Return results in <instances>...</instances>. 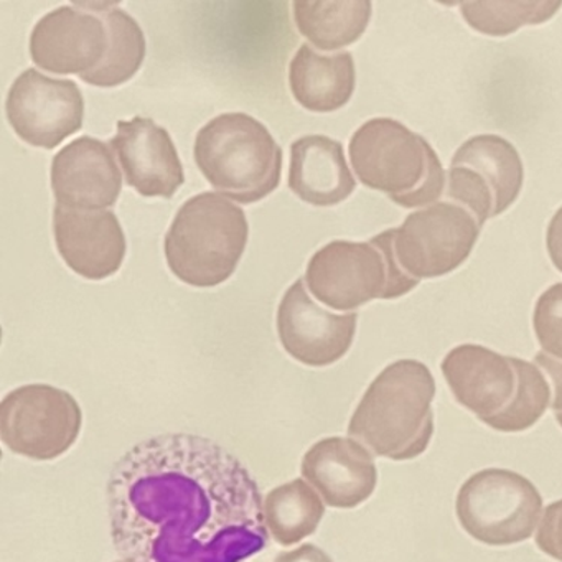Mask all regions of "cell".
I'll list each match as a JSON object with an SVG mask.
<instances>
[{
  "instance_id": "29",
  "label": "cell",
  "mask_w": 562,
  "mask_h": 562,
  "mask_svg": "<svg viewBox=\"0 0 562 562\" xmlns=\"http://www.w3.org/2000/svg\"><path fill=\"white\" fill-rule=\"evenodd\" d=\"M274 562H334L321 548L314 544H304L294 551L281 552Z\"/></svg>"
},
{
  "instance_id": "16",
  "label": "cell",
  "mask_w": 562,
  "mask_h": 562,
  "mask_svg": "<svg viewBox=\"0 0 562 562\" xmlns=\"http://www.w3.org/2000/svg\"><path fill=\"white\" fill-rule=\"evenodd\" d=\"M50 180L58 205L87 212L116 205L123 190L110 144L90 136L75 139L54 157Z\"/></svg>"
},
{
  "instance_id": "12",
  "label": "cell",
  "mask_w": 562,
  "mask_h": 562,
  "mask_svg": "<svg viewBox=\"0 0 562 562\" xmlns=\"http://www.w3.org/2000/svg\"><path fill=\"white\" fill-rule=\"evenodd\" d=\"M358 315L331 314L315 304L304 279L285 291L278 308V334L284 350L307 367L337 363L350 350L357 334Z\"/></svg>"
},
{
  "instance_id": "13",
  "label": "cell",
  "mask_w": 562,
  "mask_h": 562,
  "mask_svg": "<svg viewBox=\"0 0 562 562\" xmlns=\"http://www.w3.org/2000/svg\"><path fill=\"white\" fill-rule=\"evenodd\" d=\"M110 47L108 29L100 15L81 4L61 5L48 12L31 35V57L41 70L55 75H81L103 64Z\"/></svg>"
},
{
  "instance_id": "30",
  "label": "cell",
  "mask_w": 562,
  "mask_h": 562,
  "mask_svg": "<svg viewBox=\"0 0 562 562\" xmlns=\"http://www.w3.org/2000/svg\"><path fill=\"white\" fill-rule=\"evenodd\" d=\"M555 420H558V423L561 424L562 427V413L555 414Z\"/></svg>"
},
{
  "instance_id": "18",
  "label": "cell",
  "mask_w": 562,
  "mask_h": 562,
  "mask_svg": "<svg viewBox=\"0 0 562 562\" xmlns=\"http://www.w3.org/2000/svg\"><path fill=\"white\" fill-rule=\"evenodd\" d=\"M357 182L345 159L344 146L327 136H304L291 146L289 189L302 202L334 206L353 193Z\"/></svg>"
},
{
  "instance_id": "8",
  "label": "cell",
  "mask_w": 562,
  "mask_h": 562,
  "mask_svg": "<svg viewBox=\"0 0 562 562\" xmlns=\"http://www.w3.org/2000/svg\"><path fill=\"white\" fill-rule=\"evenodd\" d=\"M538 488L519 473L486 469L470 476L457 496V518L476 541L508 546L535 535L541 516Z\"/></svg>"
},
{
  "instance_id": "20",
  "label": "cell",
  "mask_w": 562,
  "mask_h": 562,
  "mask_svg": "<svg viewBox=\"0 0 562 562\" xmlns=\"http://www.w3.org/2000/svg\"><path fill=\"white\" fill-rule=\"evenodd\" d=\"M292 9L299 32L318 50L334 52L360 41L373 5L368 0H297Z\"/></svg>"
},
{
  "instance_id": "24",
  "label": "cell",
  "mask_w": 562,
  "mask_h": 562,
  "mask_svg": "<svg viewBox=\"0 0 562 562\" xmlns=\"http://www.w3.org/2000/svg\"><path fill=\"white\" fill-rule=\"evenodd\" d=\"M562 2H521V0H482L460 4L463 21L483 35L506 37L522 25H538L558 14Z\"/></svg>"
},
{
  "instance_id": "15",
  "label": "cell",
  "mask_w": 562,
  "mask_h": 562,
  "mask_svg": "<svg viewBox=\"0 0 562 562\" xmlns=\"http://www.w3.org/2000/svg\"><path fill=\"white\" fill-rule=\"evenodd\" d=\"M54 235L58 252L68 268L90 281H103L116 274L126 258L123 226L108 210L87 212L57 203Z\"/></svg>"
},
{
  "instance_id": "26",
  "label": "cell",
  "mask_w": 562,
  "mask_h": 562,
  "mask_svg": "<svg viewBox=\"0 0 562 562\" xmlns=\"http://www.w3.org/2000/svg\"><path fill=\"white\" fill-rule=\"evenodd\" d=\"M536 544L542 552L562 562V499L546 508Z\"/></svg>"
},
{
  "instance_id": "7",
  "label": "cell",
  "mask_w": 562,
  "mask_h": 562,
  "mask_svg": "<svg viewBox=\"0 0 562 562\" xmlns=\"http://www.w3.org/2000/svg\"><path fill=\"white\" fill-rule=\"evenodd\" d=\"M304 281L322 304L341 312L374 299L401 297L419 284L394 258L393 229L368 243H328L312 256Z\"/></svg>"
},
{
  "instance_id": "10",
  "label": "cell",
  "mask_w": 562,
  "mask_h": 562,
  "mask_svg": "<svg viewBox=\"0 0 562 562\" xmlns=\"http://www.w3.org/2000/svg\"><path fill=\"white\" fill-rule=\"evenodd\" d=\"M480 228L475 216L453 202H437L411 213L393 229V252L413 279L442 278L472 255Z\"/></svg>"
},
{
  "instance_id": "21",
  "label": "cell",
  "mask_w": 562,
  "mask_h": 562,
  "mask_svg": "<svg viewBox=\"0 0 562 562\" xmlns=\"http://www.w3.org/2000/svg\"><path fill=\"white\" fill-rule=\"evenodd\" d=\"M450 166H463L479 173L495 199L496 216L509 209L522 189L525 170L512 143L493 134L467 140L452 157Z\"/></svg>"
},
{
  "instance_id": "11",
  "label": "cell",
  "mask_w": 562,
  "mask_h": 562,
  "mask_svg": "<svg viewBox=\"0 0 562 562\" xmlns=\"http://www.w3.org/2000/svg\"><path fill=\"white\" fill-rule=\"evenodd\" d=\"M5 114L24 143L50 150L83 127L85 98L75 81L29 68L12 85Z\"/></svg>"
},
{
  "instance_id": "19",
  "label": "cell",
  "mask_w": 562,
  "mask_h": 562,
  "mask_svg": "<svg viewBox=\"0 0 562 562\" xmlns=\"http://www.w3.org/2000/svg\"><path fill=\"white\" fill-rule=\"evenodd\" d=\"M357 71L351 54H317L304 44L289 67V87L301 106L314 113H334L353 97Z\"/></svg>"
},
{
  "instance_id": "5",
  "label": "cell",
  "mask_w": 562,
  "mask_h": 562,
  "mask_svg": "<svg viewBox=\"0 0 562 562\" xmlns=\"http://www.w3.org/2000/svg\"><path fill=\"white\" fill-rule=\"evenodd\" d=\"M248 236L245 210L222 193H200L180 206L167 232V265L186 284L216 288L238 268Z\"/></svg>"
},
{
  "instance_id": "28",
  "label": "cell",
  "mask_w": 562,
  "mask_h": 562,
  "mask_svg": "<svg viewBox=\"0 0 562 562\" xmlns=\"http://www.w3.org/2000/svg\"><path fill=\"white\" fill-rule=\"evenodd\" d=\"M546 246H548L549 258L558 271L562 272V206L552 216L546 235Z\"/></svg>"
},
{
  "instance_id": "4",
  "label": "cell",
  "mask_w": 562,
  "mask_h": 562,
  "mask_svg": "<svg viewBox=\"0 0 562 562\" xmlns=\"http://www.w3.org/2000/svg\"><path fill=\"white\" fill-rule=\"evenodd\" d=\"M348 153L360 182L403 209H426L442 196L446 170L436 150L397 121H368L351 136Z\"/></svg>"
},
{
  "instance_id": "3",
  "label": "cell",
  "mask_w": 562,
  "mask_h": 562,
  "mask_svg": "<svg viewBox=\"0 0 562 562\" xmlns=\"http://www.w3.org/2000/svg\"><path fill=\"white\" fill-rule=\"evenodd\" d=\"M436 380L426 364L400 360L384 368L361 397L348 434L391 460L416 459L434 434Z\"/></svg>"
},
{
  "instance_id": "9",
  "label": "cell",
  "mask_w": 562,
  "mask_h": 562,
  "mask_svg": "<svg viewBox=\"0 0 562 562\" xmlns=\"http://www.w3.org/2000/svg\"><path fill=\"white\" fill-rule=\"evenodd\" d=\"M77 400L50 384H27L9 393L0 404V437L18 456L54 460L80 436Z\"/></svg>"
},
{
  "instance_id": "22",
  "label": "cell",
  "mask_w": 562,
  "mask_h": 562,
  "mask_svg": "<svg viewBox=\"0 0 562 562\" xmlns=\"http://www.w3.org/2000/svg\"><path fill=\"white\" fill-rule=\"evenodd\" d=\"M100 15L108 29L110 47L100 67L81 75L85 83L98 88H114L130 81L143 67L147 45L143 29L116 4H81Z\"/></svg>"
},
{
  "instance_id": "14",
  "label": "cell",
  "mask_w": 562,
  "mask_h": 562,
  "mask_svg": "<svg viewBox=\"0 0 562 562\" xmlns=\"http://www.w3.org/2000/svg\"><path fill=\"white\" fill-rule=\"evenodd\" d=\"M110 147L120 159L127 186L146 199H172L186 183L172 137L149 117L120 121Z\"/></svg>"
},
{
  "instance_id": "2",
  "label": "cell",
  "mask_w": 562,
  "mask_h": 562,
  "mask_svg": "<svg viewBox=\"0 0 562 562\" xmlns=\"http://www.w3.org/2000/svg\"><path fill=\"white\" fill-rule=\"evenodd\" d=\"M456 400L499 432L535 426L551 403V387L536 364L480 345H460L440 364Z\"/></svg>"
},
{
  "instance_id": "6",
  "label": "cell",
  "mask_w": 562,
  "mask_h": 562,
  "mask_svg": "<svg viewBox=\"0 0 562 562\" xmlns=\"http://www.w3.org/2000/svg\"><path fill=\"white\" fill-rule=\"evenodd\" d=\"M193 156L210 186L241 205L261 202L281 183V146L249 114L226 113L210 121L196 134Z\"/></svg>"
},
{
  "instance_id": "23",
  "label": "cell",
  "mask_w": 562,
  "mask_h": 562,
  "mask_svg": "<svg viewBox=\"0 0 562 562\" xmlns=\"http://www.w3.org/2000/svg\"><path fill=\"white\" fill-rule=\"evenodd\" d=\"M324 515L321 496L302 479L278 486L265 499L266 526L282 546L297 544L314 535Z\"/></svg>"
},
{
  "instance_id": "1",
  "label": "cell",
  "mask_w": 562,
  "mask_h": 562,
  "mask_svg": "<svg viewBox=\"0 0 562 562\" xmlns=\"http://www.w3.org/2000/svg\"><path fill=\"white\" fill-rule=\"evenodd\" d=\"M108 512L124 562H241L268 548L258 483L238 457L193 434L127 450L108 480Z\"/></svg>"
},
{
  "instance_id": "17",
  "label": "cell",
  "mask_w": 562,
  "mask_h": 562,
  "mask_svg": "<svg viewBox=\"0 0 562 562\" xmlns=\"http://www.w3.org/2000/svg\"><path fill=\"white\" fill-rule=\"evenodd\" d=\"M302 475L334 508H355L376 488L373 456L357 440L327 437L302 459Z\"/></svg>"
},
{
  "instance_id": "25",
  "label": "cell",
  "mask_w": 562,
  "mask_h": 562,
  "mask_svg": "<svg viewBox=\"0 0 562 562\" xmlns=\"http://www.w3.org/2000/svg\"><path fill=\"white\" fill-rule=\"evenodd\" d=\"M532 328L542 353L562 361V282L551 285L536 302Z\"/></svg>"
},
{
  "instance_id": "27",
  "label": "cell",
  "mask_w": 562,
  "mask_h": 562,
  "mask_svg": "<svg viewBox=\"0 0 562 562\" xmlns=\"http://www.w3.org/2000/svg\"><path fill=\"white\" fill-rule=\"evenodd\" d=\"M536 363L551 376L552 386H554V401L551 406L555 414L562 413V361L539 351L536 355Z\"/></svg>"
}]
</instances>
